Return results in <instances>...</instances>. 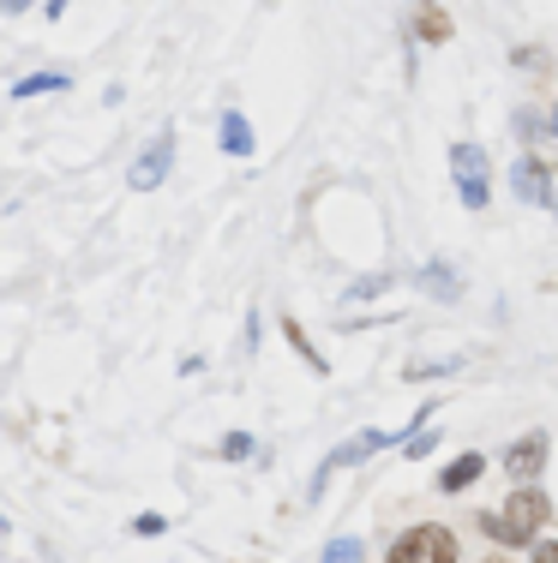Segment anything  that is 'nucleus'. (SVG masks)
I'll return each instance as SVG.
<instances>
[{"label": "nucleus", "mask_w": 558, "mask_h": 563, "mask_svg": "<svg viewBox=\"0 0 558 563\" xmlns=\"http://www.w3.org/2000/svg\"><path fill=\"white\" fill-rule=\"evenodd\" d=\"M132 533H144V540H151V533H163V516H139V521H132Z\"/></svg>", "instance_id": "nucleus-17"}, {"label": "nucleus", "mask_w": 558, "mask_h": 563, "mask_svg": "<svg viewBox=\"0 0 558 563\" xmlns=\"http://www.w3.org/2000/svg\"><path fill=\"white\" fill-rule=\"evenodd\" d=\"M420 36H433V43H445V36H450V19H445V12H427V19H420Z\"/></svg>", "instance_id": "nucleus-16"}, {"label": "nucleus", "mask_w": 558, "mask_h": 563, "mask_svg": "<svg viewBox=\"0 0 558 563\" xmlns=\"http://www.w3.org/2000/svg\"><path fill=\"white\" fill-rule=\"evenodd\" d=\"M384 288H391V276H361L349 288V300H372V294H384Z\"/></svg>", "instance_id": "nucleus-14"}, {"label": "nucleus", "mask_w": 558, "mask_h": 563, "mask_svg": "<svg viewBox=\"0 0 558 563\" xmlns=\"http://www.w3.org/2000/svg\"><path fill=\"white\" fill-rule=\"evenodd\" d=\"M66 85H73L66 73H31V78H19L12 90H19V97H43V90H66Z\"/></svg>", "instance_id": "nucleus-11"}, {"label": "nucleus", "mask_w": 558, "mask_h": 563, "mask_svg": "<svg viewBox=\"0 0 558 563\" xmlns=\"http://www.w3.org/2000/svg\"><path fill=\"white\" fill-rule=\"evenodd\" d=\"M535 563H558V540H540L535 545Z\"/></svg>", "instance_id": "nucleus-18"}, {"label": "nucleus", "mask_w": 558, "mask_h": 563, "mask_svg": "<svg viewBox=\"0 0 558 563\" xmlns=\"http://www.w3.org/2000/svg\"><path fill=\"white\" fill-rule=\"evenodd\" d=\"M504 467H511V479H516V486H535V479H540V467H547V432L516 438V444L504 450Z\"/></svg>", "instance_id": "nucleus-6"}, {"label": "nucleus", "mask_w": 558, "mask_h": 563, "mask_svg": "<svg viewBox=\"0 0 558 563\" xmlns=\"http://www.w3.org/2000/svg\"><path fill=\"white\" fill-rule=\"evenodd\" d=\"M361 558H366V545H361V540H330L318 563H361Z\"/></svg>", "instance_id": "nucleus-12"}, {"label": "nucleus", "mask_w": 558, "mask_h": 563, "mask_svg": "<svg viewBox=\"0 0 558 563\" xmlns=\"http://www.w3.org/2000/svg\"><path fill=\"white\" fill-rule=\"evenodd\" d=\"M547 126H552V139H558V109H552V120H547Z\"/></svg>", "instance_id": "nucleus-19"}, {"label": "nucleus", "mask_w": 558, "mask_h": 563, "mask_svg": "<svg viewBox=\"0 0 558 563\" xmlns=\"http://www.w3.org/2000/svg\"><path fill=\"white\" fill-rule=\"evenodd\" d=\"M222 455H229V462H247V455H252V438H247V432H229V438H222Z\"/></svg>", "instance_id": "nucleus-15"}, {"label": "nucleus", "mask_w": 558, "mask_h": 563, "mask_svg": "<svg viewBox=\"0 0 558 563\" xmlns=\"http://www.w3.org/2000/svg\"><path fill=\"white\" fill-rule=\"evenodd\" d=\"M433 444H438V432H433V426H420V432L408 438V450H403V455H408V462H427V450H433Z\"/></svg>", "instance_id": "nucleus-13"}, {"label": "nucleus", "mask_w": 558, "mask_h": 563, "mask_svg": "<svg viewBox=\"0 0 558 563\" xmlns=\"http://www.w3.org/2000/svg\"><path fill=\"white\" fill-rule=\"evenodd\" d=\"M222 151H229V156H252V126H247L241 109L222 114Z\"/></svg>", "instance_id": "nucleus-9"}, {"label": "nucleus", "mask_w": 558, "mask_h": 563, "mask_svg": "<svg viewBox=\"0 0 558 563\" xmlns=\"http://www.w3.org/2000/svg\"><path fill=\"white\" fill-rule=\"evenodd\" d=\"M511 192L523 198V205H540V210H552L558 198H552V180H547V168L535 163V156H516V168H511Z\"/></svg>", "instance_id": "nucleus-7"}, {"label": "nucleus", "mask_w": 558, "mask_h": 563, "mask_svg": "<svg viewBox=\"0 0 558 563\" xmlns=\"http://www.w3.org/2000/svg\"><path fill=\"white\" fill-rule=\"evenodd\" d=\"M420 288H427L433 300H457L462 282H457V271H450V264H427V271H420Z\"/></svg>", "instance_id": "nucleus-10"}, {"label": "nucleus", "mask_w": 558, "mask_h": 563, "mask_svg": "<svg viewBox=\"0 0 558 563\" xmlns=\"http://www.w3.org/2000/svg\"><path fill=\"white\" fill-rule=\"evenodd\" d=\"M384 563H457V540H450V528L427 521V528H408Z\"/></svg>", "instance_id": "nucleus-2"}, {"label": "nucleus", "mask_w": 558, "mask_h": 563, "mask_svg": "<svg viewBox=\"0 0 558 563\" xmlns=\"http://www.w3.org/2000/svg\"><path fill=\"white\" fill-rule=\"evenodd\" d=\"M168 168H175V132L163 126V139H151V144H144V156L132 163L127 186H132V192H156V186L168 180Z\"/></svg>", "instance_id": "nucleus-5"}, {"label": "nucleus", "mask_w": 558, "mask_h": 563, "mask_svg": "<svg viewBox=\"0 0 558 563\" xmlns=\"http://www.w3.org/2000/svg\"><path fill=\"white\" fill-rule=\"evenodd\" d=\"M450 174H457V198L469 210H481L486 198H493V186H486V156L474 151V144H450Z\"/></svg>", "instance_id": "nucleus-4"}, {"label": "nucleus", "mask_w": 558, "mask_h": 563, "mask_svg": "<svg viewBox=\"0 0 558 563\" xmlns=\"http://www.w3.org/2000/svg\"><path fill=\"white\" fill-rule=\"evenodd\" d=\"M481 474H486V455H481V450H469V455H457V462H450L445 474H438V492H469Z\"/></svg>", "instance_id": "nucleus-8"}, {"label": "nucleus", "mask_w": 558, "mask_h": 563, "mask_svg": "<svg viewBox=\"0 0 558 563\" xmlns=\"http://www.w3.org/2000/svg\"><path fill=\"white\" fill-rule=\"evenodd\" d=\"M396 444V432H354L349 444H337L325 455V462H318V474H313V486H307V498H318V492H325V479L337 474V467H354V462H366V455H379V450H391Z\"/></svg>", "instance_id": "nucleus-3"}, {"label": "nucleus", "mask_w": 558, "mask_h": 563, "mask_svg": "<svg viewBox=\"0 0 558 563\" xmlns=\"http://www.w3.org/2000/svg\"><path fill=\"white\" fill-rule=\"evenodd\" d=\"M552 521V504H547V492L540 486H516L511 498H504L499 516H481V528L493 533L499 545H523V540H535L540 528Z\"/></svg>", "instance_id": "nucleus-1"}]
</instances>
